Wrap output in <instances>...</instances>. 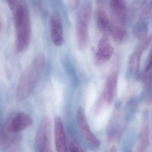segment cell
Instances as JSON below:
<instances>
[{
  "label": "cell",
  "instance_id": "cell-14",
  "mask_svg": "<svg viewBox=\"0 0 152 152\" xmlns=\"http://www.w3.org/2000/svg\"><path fill=\"white\" fill-rule=\"evenodd\" d=\"M107 35L110 36L116 43H122L126 40L128 34L122 26L117 25L113 23Z\"/></svg>",
  "mask_w": 152,
  "mask_h": 152
},
{
  "label": "cell",
  "instance_id": "cell-5",
  "mask_svg": "<svg viewBox=\"0 0 152 152\" xmlns=\"http://www.w3.org/2000/svg\"><path fill=\"white\" fill-rule=\"evenodd\" d=\"M76 120L78 128L82 135L92 146L98 148L100 145V140L92 133L87 121L84 108L80 107L77 110Z\"/></svg>",
  "mask_w": 152,
  "mask_h": 152
},
{
  "label": "cell",
  "instance_id": "cell-11",
  "mask_svg": "<svg viewBox=\"0 0 152 152\" xmlns=\"http://www.w3.org/2000/svg\"><path fill=\"white\" fill-rule=\"evenodd\" d=\"M118 74L113 72L108 76L103 92V99L107 104H110L113 100L117 87Z\"/></svg>",
  "mask_w": 152,
  "mask_h": 152
},
{
  "label": "cell",
  "instance_id": "cell-8",
  "mask_svg": "<svg viewBox=\"0 0 152 152\" xmlns=\"http://www.w3.org/2000/svg\"><path fill=\"white\" fill-rule=\"evenodd\" d=\"M33 124L31 117L26 113H19L13 118L7 127V131L9 133H16L20 132Z\"/></svg>",
  "mask_w": 152,
  "mask_h": 152
},
{
  "label": "cell",
  "instance_id": "cell-13",
  "mask_svg": "<svg viewBox=\"0 0 152 152\" xmlns=\"http://www.w3.org/2000/svg\"><path fill=\"white\" fill-rule=\"evenodd\" d=\"M96 21L100 31L104 33V34L107 35L112 24L111 22L105 11L99 7L96 11Z\"/></svg>",
  "mask_w": 152,
  "mask_h": 152
},
{
  "label": "cell",
  "instance_id": "cell-4",
  "mask_svg": "<svg viewBox=\"0 0 152 152\" xmlns=\"http://www.w3.org/2000/svg\"><path fill=\"white\" fill-rule=\"evenodd\" d=\"M51 121L49 117L45 116L40 122L36 134L34 145L35 152H51Z\"/></svg>",
  "mask_w": 152,
  "mask_h": 152
},
{
  "label": "cell",
  "instance_id": "cell-17",
  "mask_svg": "<svg viewBox=\"0 0 152 152\" xmlns=\"http://www.w3.org/2000/svg\"><path fill=\"white\" fill-rule=\"evenodd\" d=\"M66 145L67 149L70 152H83L84 150L80 145L78 141L74 137L71 132L67 131L66 135Z\"/></svg>",
  "mask_w": 152,
  "mask_h": 152
},
{
  "label": "cell",
  "instance_id": "cell-21",
  "mask_svg": "<svg viewBox=\"0 0 152 152\" xmlns=\"http://www.w3.org/2000/svg\"><path fill=\"white\" fill-rule=\"evenodd\" d=\"M8 5L12 11L15 9L17 4L18 0H7Z\"/></svg>",
  "mask_w": 152,
  "mask_h": 152
},
{
  "label": "cell",
  "instance_id": "cell-7",
  "mask_svg": "<svg viewBox=\"0 0 152 152\" xmlns=\"http://www.w3.org/2000/svg\"><path fill=\"white\" fill-rule=\"evenodd\" d=\"M112 22L117 25L123 26L128 18V11L124 0H110Z\"/></svg>",
  "mask_w": 152,
  "mask_h": 152
},
{
  "label": "cell",
  "instance_id": "cell-18",
  "mask_svg": "<svg viewBox=\"0 0 152 152\" xmlns=\"http://www.w3.org/2000/svg\"><path fill=\"white\" fill-rule=\"evenodd\" d=\"M151 77H152V63H151V56H150L149 61L148 62L145 69L144 74V79L146 87L148 89V91H151Z\"/></svg>",
  "mask_w": 152,
  "mask_h": 152
},
{
  "label": "cell",
  "instance_id": "cell-16",
  "mask_svg": "<svg viewBox=\"0 0 152 152\" xmlns=\"http://www.w3.org/2000/svg\"><path fill=\"white\" fill-rule=\"evenodd\" d=\"M147 32V24L143 20L137 22L133 26V34L140 40L145 39L148 36Z\"/></svg>",
  "mask_w": 152,
  "mask_h": 152
},
{
  "label": "cell",
  "instance_id": "cell-2",
  "mask_svg": "<svg viewBox=\"0 0 152 152\" xmlns=\"http://www.w3.org/2000/svg\"><path fill=\"white\" fill-rule=\"evenodd\" d=\"M12 12L16 34V49L18 52H23L28 48L31 35L29 10L25 0H18Z\"/></svg>",
  "mask_w": 152,
  "mask_h": 152
},
{
  "label": "cell",
  "instance_id": "cell-3",
  "mask_svg": "<svg viewBox=\"0 0 152 152\" xmlns=\"http://www.w3.org/2000/svg\"><path fill=\"white\" fill-rule=\"evenodd\" d=\"M92 6L87 2L83 7L77 16L76 34L77 45L80 50H84L88 46V24L92 15Z\"/></svg>",
  "mask_w": 152,
  "mask_h": 152
},
{
  "label": "cell",
  "instance_id": "cell-1",
  "mask_svg": "<svg viewBox=\"0 0 152 152\" xmlns=\"http://www.w3.org/2000/svg\"><path fill=\"white\" fill-rule=\"evenodd\" d=\"M45 65L44 56L39 54L26 68L20 77L17 88L16 96L18 100H24L31 94L43 74Z\"/></svg>",
  "mask_w": 152,
  "mask_h": 152
},
{
  "label": "cell",
  "instance_id": "cell-23",
  "mask_svg": "<svg viewBox=\"0 0 152 152\" xmlns=\"http://www.w3.org/2000/svg\"><path fill=\"white\" fill-rule=\"evenodd\" d=\"M117 148L115 146H113L112 148H111V150H110V152H117Z\"/></svg>",
  "mask_w": 152,
  "mask_h": 152
},
{
  "label": "cell",
  "instance_id": "cell-9",
  "mask_svg": "<svg viewBox=\"0 0 152 152\" xmlns=\"http://www.w3.org/2000/svg\"><path fill=\"white\" fill-rule=\"evenodd\" d=\"M50 37L56 46H62L64 42V32L62 21L57 14L53 13L50 19Z\"/></svg>",
  "mask_w": 152,
  "mask_h": 152
},
{
  "label": "cell",
  "instance_id": "cell-19",
  "mask_svg": "<svg viewBox=\"0 0 152 152\" xmlns=\"http://www.w3.org/2000/svg\"><path fill=\"white\" fill-rule=\"evenodd\" d=\"M152 15V3L150 1L147 5L145 6L142 10L140 14V18L141 20L145 21L151 17Z\"/></svg>",
  "mask_w": 152,
  "mask_h": 152
},
{
  "label": "cell",
  "instance_id": "cell-22",
  "mask_svg": "<svg viewBox=\"0 0 152 152\" xmlns=\"http://www.w3.org/2000/svg\"><path fill=\"white\" fill-rule=\"evenodd\" d=\"M148 0H136L134 2V7H136V8L138 9L142 7V5H145L147 1Z\"/></svg>",
  "mask_w": 152,
  "mask_h": 152
},
{
  "label": "cell",
  "instance_id": "cell-6",
  "mask_svg": "<svg viewBox=\"0 0 152 152\" xmlns=\"http://www.w3.org/2000/svg\"><path fill=\"white\" fill-rule=\"evenodd\" d=\"M113 53V48L107 34H104L99 41L95 56V63L102 65L108 62Z\"/></svg>",
  "mask_w": 152,
  "mask_h": 152
},
{
  "label": "cell",
  "instance_id": "cell-10",
  "mask_svg": "<svg viewBox=\"0 0 152 152\" xmlns=\"http://www.w3.org/2000/svg\"><path fill=\"white\" fill-rule=\"evenodd\" d=\"M55 139L56 148L58 152L67 151L66 135L62 120L58 116H56L55 119Z\"/></svg>",
  "mask_w": 152,
  "mask_h": 152
},
{
  "label": "cell",
  "instance_id": "cell-20",
  "mask_svg": "<svg viewBox=\"0 0 152 152\" xmlns=\"http://www.w3.org/2000/svg\"><path fill=\"white\" fill-rule=\"evenodd\" d=\"M80 0H67L68 5L72 9L75 10L79 7Z\"/></svg>",
  "mask_w": 152,
  "mask_h": 152
},
{
  "label": "cell",
  "instance_id": "cell-24",
  "mask_svg": "<svg viewBox=\"0 0 152 152\" xmlns=\"http://www.w3.org/2000/svg\"><path fill=\"white\" fill-rule=\"evenodd\" d=\"M1 29V21H0V30Z\"/></svg>",
  "mask_w": 152,
  "mask_h": 152
},
{
  "label": "cell",
  "instance_id": "cell-15",
  "mask_svg": "<svg viewBox=\"0 0 152 152\" xmlns=\"http://www.w3.org/2000/svg\"><path fill=\"white\" fill-rule=\"evenodd\" d=\"M142 54L143 53L141 51L135 49L134 52L131 56L129 61V67L132 74H137L139 70Z\"/></svg>",
  "mask_w": 152,
  "mask_h": 152
},
{
  "label": "cell",
  "instance_id": "cell-12",
  "mask_svg": "<svg viewBox=\"0 0 152 152\" xmlns=\"http://www.w3.org/2000/svg\"><path fill=\"white\" fill-rule=\"evenodd\" d=\"M149 144V124L146 120L143 122L138 140L137 152H144L147 149Z\"/></svg>",
  "mask_w": 152,
  "mask_h": 152
}]
</instances>
